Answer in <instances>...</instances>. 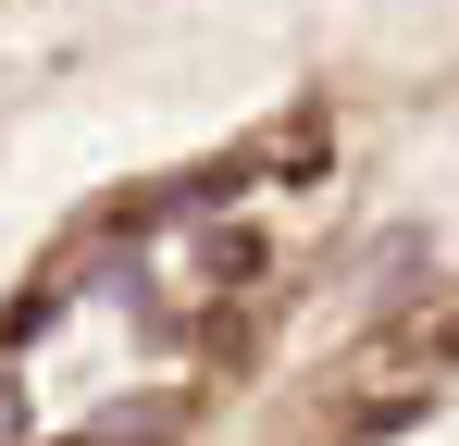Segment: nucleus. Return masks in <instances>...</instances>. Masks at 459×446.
Returning a JSON list of instances; mask_svg holds the SVG:
<instances>
[{"label":"nucleus","instance_id":"f257e3e1","mask_svg":"<svg viewBox=\"0 0 459 446\" xmlns=\"http://www.w3.org/2000/svg\"><path fill=\"white\" fill-rule=\"evenodd\" d=\"M373 360H459V297H422L373 335Z\"/></svg>","mask_w":459,"mask_h":446},{"label":"nucleus","instance_id":"f03ea898","mask_svg":"<svg viewBox=\"0 0 459 446\" xmlns=\"http://www.w3.org/2000/svg\"><path fill=\"white\" fill-rule=\"evenodd\" d=\"M248 347H261V310H248V286H236L224 310L199 322V360H248Z\"/></svg>","mask_w":459,"mask_h":446},{"label":"nucleus","instance_id":"7ed1b4c3","mask_svg":"<svg viewBox=\"0 0 459 446\" xmlns=\"http://www.w3.org/2000/svg\"><path fill=\"white\" fill-rule=\"evenodd\" d=\"M248 273H261V236H236V223H224V236H212V286L236 297V286H248Z\"/></svg>","mask_w":459,"mask_h":446}]
</instances>
